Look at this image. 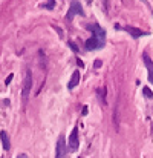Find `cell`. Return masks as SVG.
<instances>
[{
	"label": "cell",
	"instance_id": "cell-1",
	"mask_svg": "<svg viewBox=\"0 0 153 158\" xmlns=\"http://www.w3.org/2000/svg\"><path fill=\"white\" fill-rule=\"evenodd\" d=\"M91 31H92V37L86 42V48L89 51H97V49H101L104 48V43H106V31L103 29L100 25L97 23H92L87 26Z\"/></svg>",
	"mask_w": 153,
	"mask_h": 158
},
{
	"label": "cell",
	"instance_id": "cell-2",
	"mask_svg": "<svg viewBox=\"0 0 153 158\" xmlns=\"http://www.w3.org/2000/svg\"><path fill=\"white\" fill-rule=\"evenodd\" d=\"M31 88H32V75H31V72H29V71H26V74H25V80H23V91H22L23 102H26V100L29 98Z\"/></svg>",
	"mask_w": 153,
	"mask_h": 158
},
{
	"label": "cell",
	"instance_id": "cell-3",
	"mask_svg": "<svg viewBox=\"0 0 153 158\" xmlns=\"http://www.w3.org/2000/svg\"><path fill=\"white\" fill-rule=\"evenodd\" d=\"M77 14H80V15H84V11H83V8H81L80 2H77V0H72V3H70V8H69V11H67V15H66V20H72V19H74V15H77Z\"/></svg>",
	"mask_w": 153,
	"mask_h": 158
},
{
	"label": "cell",
	"instance_id": "cell-4",
	"mask_svg": "<svg viewBox=\"0 0 153 158\" xmlns=\"http://www.w3.org/2000/svg\"><path fill=\"white\" fill-rule=\"evenodd\" d=\"M66 152H67V149H66V141H64V137L61 135V137L58 138V141H57V149H55V158H63Z\"/></svg>",
	"mask_w": 153,
	"mask_h": 158
},
{
	"label": "cell",
	"instance_id": "cell-5",
	"mask_svg": "<svg viewBox=\"0 0 153 158\" xmlns=\"http://www.w3.org/2000/svg\"><path fill=\"white\" fill-rule=\"evenodd\" d=\"M80 146V141H78V127H74L72 132H70V137H69V148L70 151H77Z\"/></svg>",
	"mask_w": 153,
	"mask_h": 158
},
{
	"label": "cell",
	"instance_id": "cell-6",
	"mask_svg": "<svg viewBox=\"0 0 153 158\" xmlns=\"http://www.w3.org/2000/svg\"><path fill=\"white\" fill-rule=\"evenodd\" d=\"M124 29H126L132 37H135V39H139V37L149 35V32H144V31H141V29H138V28H133V26H124Z\"/></svg>",
	"mask_w": 153,
	"mask_h": 158
},
{
	"label": "cell",
	"instance_id": "cell-7",
	"mask_svg": "<svg viewBox=\"0 0 153 158\" xmlns=\"http://www.w3.org/2000/svg\"><path fill=\"white\" fill-rule=\"evenodd\" d=\"M143 58H144L146 68H147V71H149V80H150V83H153V63H152V60H150V57H149L147 54H143Z\"/></svg>",
	"mask_w": 153,
	"mask_h": 158
},
{
	"label": "cell",
	"instance_id": "cell-8",
	"mask_svg": "<svg viewBox=\"0 0 153 158\" xmlns=\"http://www.w3.org/2000/svg\"><path fill=\"white\" fill-rule=\"evenodd\" d=\"M78 83H80V71H75V72L72 74V77H70V81L67 83V88H69V89H74Z\"/></svg>",
	"mask_w": 153,
	"mask_h": 158
},
{
	"label": "cell",
	"instance_id": "cell-9",
	"mask_svg": "<svg viewBox=\"0 0 153 158\" xmlns=\"http://www.w3.org/2000/svg\"><path fill=\"white\" fill-rule=\"evenodd\" d=\"M0 138H2L3 149H5V151H9V148H11V143H9V137H8L6 131H2V132H0Z\"/></svg>",
	"mask_w": 153,
	"mask_h": 158
},
{
	"label": "cell",
	"instance_id": "cell-10",
	"mask_svg": "<svg viewBox=\"0 0 153 158\" xmlns=\"http://www.w3.org/2000/svg\"><path fill=\"white\" fill-rule=\"evenodd\" d=\"M143 94L146 95V98H153V92L149 88H144V89H143Z\"/></svg>",
	"mask_w": 153,
	"mask_h": 158
},
{
	"label": "cell",
	"instance_id": "cell-11",
	"mask_svg": "<svg viewBox=\"0 0 153 158\" xmlns=\"http://www.w3.org/2000/svg\"><path fill=\"white\" fill-rule=\"evenodd\" d=\"M69 46L72 48V51H74V52H78V48L75 46V43H72V42H69Z\"/></svg>",
	"mask_w": 153,
	"mask_h": 158
},
{
	"label": "cell",
	"instance_id": "cell-12",
	"mask_svg": "<svg viewBox=\"0 0 153 158\" xmlns=\"http://www.w3.org/2000/svg\"><path fill=\"white\" fill-rule=\"evenodd\" d=\"M11 80H12V74H11V75H9V77H8V78H6V80H5V85H6V86H8V85H9V83H11Z\"/></svg>",
	"mask_w": 153,
	"mask_h": 158
},
{
	"label": "cell",
	"instance_id": "cell-13",
	"mask_svg": "<svg viewBox=\"0 0 153 158\" xmlns=\"http://www.w3.org/2000/svg\"><path fill=\"white\" fill-rule=\"evenodd\" d=\"M104 8H106V9L109 8V0H104Z\"/></svg>",
	"mask_w": 153,
	"mask_h": 158
},
{
	"label": "cell",
	"instance_id": "cell-14",
	"mask_svg": "<svg viewBox=\"0 0 153 158\" xmlns=\"http://www.w3.org/2000/svg\"><path fill=\"white\" fill-rule=\"evenodd\" d=\"M95 66H97V68H100V66H101V61H100V60H98V61H95Z\"/></svg>",
	"mask_w": 153,
	"mask_h": 158
},
{
	"label": "cell",
	"instance_id": "cell-15",
	"mask_svg": "<svg viewBox=\"0 0 153 158\" xmlns=\"http://www.w3.org/2000/svg\"><path fill=\"white\" fill-rule=\"evenodd\" d=\"M17 158H28V155H25V154H20Z\"/></svg>",
	"mask_w": 153,
	"mask_h": 158
},
{
	"label": "cell",
	"instance_id": "cell-16",
	"mask_svg": "<svg viewBox=\"0 0 153 158\" xmlns=\"http://www.w3.org/2000/svg\"><path fill=\"white\" fill-rule=\"evenodd\" d=\"M86 2H87V3H92V2H94V0H86Z\"/></svg>",
	"mask_w": 153,
	"mask_h": 158
},
{
	"label": "cell",
	"instance_id": "cell-17",
	"mask_svg": "<svg viewBox=\"0 0 153 158\" xmlns=\"http://www.w3.org/2000/svg\"><path fill=\"white\" fill-rule=\"evenodd\" d=\"M123 2H124V3H126V0H123Z\"/></svg>",
	"mask_w": 153,
	"mask_h": 158
},
{
	"label": "cell",
	"instance_id": "cell-18",
	"mask_svg": "<svg viewBox=\"0 0 153 158\" xmlns=\"http://www.w3.org/2000/svg\"><path fill=\"white\" fill-rule=\"evenodd\" d=\"M144 2H146V0H144Z\"/></svg>",
	"mask_w": 153,
	"mask_h": 158
}]
</instances>
